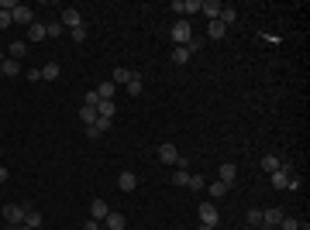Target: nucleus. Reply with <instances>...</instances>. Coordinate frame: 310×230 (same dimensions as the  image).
Masks as SVG:
<instances>
[{"label": "nucleus", "mask_w": 310, "mask_h": 230, "mask_svg": "<svg viewBox=\"0 0 310 230\" xmlns=\"http://www.w3.org/2000/svg\"><path fill=\"white\" fill-rule=\"evenodd\" d=\"M169 38L176 42V48H186V45H189V38H193V28H189V21H176V24L169 28Z\"/></svg>", "instance_id": "nucleus-1"}, {"label": "nucleus", "mask_w": 310, "mask_h": 230, "mask_svg": "<svg viewBox=\"0 0 310 230\" xmlns=\"http://www.w3.org/2000/svg\"><path fill=\"white\" fill-rule=\"evenodd\" d=\"M179 158H183V155H179L176 144H169V141L159 144V162H162V165H179Z\"/></svg>", "instance_id": "nucleus-2"}, {"label": "nucleus", "mask_w": 310, "mask_h": 230, "mask_svg": "<svg viewBox=\"0 0 310 230\" xmlns=\"http://www.w3.org/2000/svg\"><path fill=\"white\" fill-rule=\"evenodd\" d=\"M11 21H14V24L31 28V24H34V11H28V4H17V7L11 11Z\"/></svg>", "instance_id": "nucleus-3"}, {"label": "nucleus", "mask_w": 310, "mask_h": 230, "mask_svg": "<svg viewBox=\"0 0 310 230\" xmlns=\"http://www.w3.org/2000/svg\"><path fill=\"white\" fill-rule=\"evenodd\" d=\"M4 220H7V227H21V223H24V206L7 203V206H4Z\"/></svg>", "instance_id": "nucleus-4"}, {"label": "nucleus", "mask_w": 310, "mask_h": 230, "mask_svg": "<svg viewBox=\"0 0 310 230\" xmlns=\"http://www.w3.org/2000/svg\"><path fill=\"white\" fill-rule=\"evenodd\" d=\"M100 227H103V230H124L128 220H124V213H114V210H110V213L100 220Z\"/></svg>", "instance_id": "nucleus-5"}, {"label": "nucleus", "mask_w": 310, "mask_h": 230, "mask_svg": "<svg viewBox=\"0 0 310 230\" xmlns=\"http://www.w3.org/2000/svg\"><path fill=\"white\" fill-rule=\"evenodd\" d=\"M59 21H62V28H69V31H72V28H83V17H80V11H76V7H66Z\"/></svg>", "instance_id": "nucleus-6"}, {"label": "nucleus", "mask_w": 310, "mask_h": 230, "mask_svg": "<svg viewBox=\"0 0 310 230\" xmlns=\"http://www.w3.org/2000/svg\"><path fill=\"white\" fill-rule=\"evenodd\" d=\"M269 179H273V189H286V185H290V165L283 162V165H279L273 175H269Z\"/></svg>", "instance_id": "nucleus-7"}, {"label": "nucleus", "mask_w": 310, "mask_h": 230, "mask_svg": "<svg viewBox=\"0 0 310 230\" xmlns=\"http://www.w3.org/2000/svg\"><path fill=\"white\" fill-rule=\"evenodd\" d=\"M217 220H221L217 206H214V203H204V206H200V223H207V227H217Z\"/></svg>", "instance_id": "nucleus-8"}, {"label": "nucleus", "mask_w": 310, "mask_h": 230, "mask_svg": "<svg viewBox=\"0 0 310 230\" xmlns=\"http://www.w3.org/2000/svg\"><path fill=\"white\" fill-rule=\"evenodd\" d=\"M283 223V210L276 206V210H262V227H269V230H273V227H279Z\"/></svg>", "instance_id": "nucleus-9"}, {"label": "nucleus", "mask_w": 310, "mask_h": 230, "mask_svg": "<svg viewBox=\"0 0 310 230\" xmlns=\"http://www.w3.org/2000/svg\"><path fill=\"white\" fill-rule=\"evenodd\" d=\"M42 210H31V206H24V223L21 227H31V230H38V227H42Z\"/></svg>", "instance_id": "nucleus-10"}, {"label": "nucleus", "mask_w": 310, "mask_h": 230, "mask_svg": "<svg viewBox=\"0 0 310 230\" xmlns=\"http://www.w3.org/2000/svg\"><path fill=\"white\" fill-rule=\"evenodd\" d=\"M131 79H135V72L124 69V65H118V69H114V79H110V83H114V86H128Z\"/></svg>", "instance_id": "nucleus-11"}, {"label": "nucleus", "mask_w": 310, "mask_h": 230, "mask_svg": "<svg viewBox=\"0 0 310 230\" xmlns=\"http://www.w3.org/2000/svg\"><path fill=\"white\" fill-rule=\"evenodd\" d=\"M118 185L124 189V193H135V189H138V175L135 172H121L118 175Z\"/></svg>", "instance_id": "nucleus-12"}, {"label": "nucleus", "mask_w": 310, "mask_h": 230, "mask_svg": "<svg viewBox=\"0 0 310 230\" xmlns=\"http://www.w3.org/2000/svg\"><path fill=\"white\" fill-rule=\"evenodd\" d=\"M114 113H118L114 100H100V103H97V117H107V121H114Z\"/></svg>", "instance_id": "nucleus-13"}, {"label": "nucleus", "mask_w": 310, "mask_h": 230, "mask_svg": "<svg viewBox=\"0 0 310 230\" xmlns=\"http://www.w3.org/2000/svg\"><path fill=\"white\" fill-rule=\"evenodd\" d=\"M107 213H110V206H107L103 199H93V203H90V220H103Z\"/></svg>", "instance_id": "nucleus-14"}, {"label": "nucleus", "mask_w": 310, "mask_h": 230, "mask_svg": "<svg viewBox=\"0 0 310 230\" xmlns=\"http://www.w3.org/2000/svg\"><path fill=\"white\" fill-rule=\"evenodd\" d=\"M217 175H221V182H227V185H235V179H238V169H235V165H231V162H224Z\"/></svg>", "instance_id": "nucleus-15"}, {"label": "nucleus", "mask_w": 310, "mask_h": 230, "mask_svg": "<svg viewBox=\"0 0 310 230\" xmlns=\"http://www.w3.org/2000/svg\"><path fill=\"white\" fill-rule=\"evenodd\" d=\"M200 11H204L210 21H217V17H221V4H217V0H200Z\"/></svg>", "instance_id": "nucleus-16"}, {"label": "nucleus", "mask_w": 310, "mask_h": 230, "mask_svg": "<svg viewBox=\"0 0 310 230\" xmlns=\"http://www.w3.org/2000/svg\"><path fill=\"white\" fill-rule=\"evenodd\" d=\"M45 38H49V34H45V24H42V21H34V24L28 28V42H45Z\"/></svg>", "instance_id": "nucleus-17"}, {"label": "nucleus", "mask_w": 310, "mask_h": 230, "mask_svg": "<svg viewBox=\"0 0 310 230\" xmlns=\"http://www.w3.org/2000/svg\"><path fill=\"white\" fill-rule=\"evenodd\" d=\"M217 21H221V24H224V28H227V24H235V21H238V11H235V7H227V4H224V7H221V17H217Z\"/></svg>", "instance_id": "nucleus-18"}, {"label": "nucleus", "mask_w": 310, "mask_h": 230, "mask_svg": "<svg viewBox=\"0 0 310 230\" xmlns=\"http://www.w3.org/2000/svg\"><path fill=\"white\" fill-rule=\"evenodd\" d=\"M0 69H4V76H21V62H17V59H4V62H0Z\"/></svg>", "instance_id": "nucleus-19"}, {"label": "nucleus", "mask_w": 310, "mask_h": 230, "mask_svg": "<svg viewBox=\"0 0 310 230\" xmlns=\"http://www.w3.org/2000/svg\"><path fill=\"white\" fill-rule=\"evenodd\" d=\"M114 93H118V86H114V83H110V79H107V83H100V86H97V96H100V100H114Z\"/></svg>", "instance_id": "nucleus-20"}, {"label": "nucleus", "mask_w": 310, "mask_h": 230, "mask_svg": "<svg viewBox=\"0 0 310 230\" xmlns=\"http://www.w3.org/2000/svg\"><path fill=\"white\" fill-rule=\"evenodd\" d=\"M207 34H210V38H217V42H221V38L227 34V28H224L221 21H210V24H207Z\"/></svg>", "instance_id": "nucleus-21"}, {"label": "nucleus", "mask_w": 310, "mask_h": 230, "mask_svg": "<svg viewBox=\"0 0 310 230\" xmlns=\"http://www.w3.org/2000/svg\"><path fill=\"white\" fill-rule=\"evenodd\" d=\"M42 79H49V83H55V79H59V65H55V62L42 65Z\"/></svg>", "instance_id": "nucleus-22"}, {"label": "nucleus", "mask_w": 310, "mask_h": 230, "mask_svg": "<svg viewBox=\"0 0 310 230\" xmlns=\"http://www.w3.org/2000/svg\"><path fill=\"white\" fill-rule=\"evenodd\" d=\"M80 121H83L86 127H90V124H97V107H83V110H80Z\"/></svg>", "instance_id": "nucleus-23"}, {"label": "nucleus", "mask_w": 310, "mask_h": 230, "mask_svg": "<svg viewBox=\"0 0 310 230\" xmlns=\"http://www.w3.org/2000/svg\"><path fill=\"white\" fill-rule=\"evenodd\" d=\"M207 189H210V196H214V199H221V196H224V193H227V189H231V185H227V182H221V179H217V182H210V185H207Z\"/></svg>", "instance_id": "nucleus-24"}, {"label": "nucleus", "mask_w": 310, "mask_h": 230, "mask_svg": "<svg viewBox=\"0 0 310 230\" xmlns=\"http://www.w3.org/2000/svg\"><path fill=\"white\" fill-rule=\"evenodd\" d=\"M279 165H283V162H279L276 155H262V169H265V172H276Z\"/></svg>", "instance_id": "nucleus-25"}, {"label": "nucleus", "mask_w": 310, "mask_h": 230, "mask_svg": "<svg viewBox=\"0 0 310 230\" xmlns=\"http://www.w3.org/2000/svg\"><path fill=\"white\" fill-rule=\"evenodd\" d=\"M62 31H66V28H62V21H49V24H45V34H49V38H59Z\"/></svg>", "instance_id": "nucleus-26"}, {"label": "nucleus", "mask_w": 310, "mask_h": 230, "mask_svg": "<svg viewBox=\"0 0 310 230\" xmlns=\"http://www.w3.org/2000/svg\"><path fill=\"white\" fill-rule=\"evenodd\" d=\"M262 227V210H248V230H258Z\"/></svg>", "instance_id": "nucleus-27"}, {"label": "nucleus", "mask_w": 310, "mask_h": 230, "mask_svg": "<svg viewBox=\"0 0 310 230\" xmlns=\"http://www.w3.org/2000/svg\"><path fill=\"white\" fill-rule=\"evenodd\" d=\"M172 62H176V65H186V62H189V52H186V48H172Z\"/></svg>", "instance_id": "nucleus-28"}, {"label": "nucleus", "mask_w": 310, "mask_h": 230, "mask_svg": "<svg viewBox=\"0 0 310 230\" xmlns=\"http://www.w3.org/2000/svg\"><path fill=\"white\" fill-rule=\"evenodd\" d=\"M200 11V0H183V17L186 14H197Z\"/></svg>", "instance_id": "nucleus-29"}, {"label": "nucleus", "mask_w": 310, "mask_h": 230, "mask_svg": "<svg viewBox=\"0 0 310 230\" xmlns=\"http://www.w3.org/2000/svg\"><path fill=\"white\" fill-rule=\"evenodd\" d=\"M124 90H128L131 96H138V93H141V76H135V79H131V83H128Z\"/></svg>", "instance_id": "nucleus-30"}, {"label": "nucleus", "mask_w": 310, "mask_h": 230, "mask_svg": "<svg viewBox=\"0 0 310 230\" xmlns=\"http://www.w3.org/2000/svg\"><path fill=\"white\" fill-rule=\"evenodd\" d=\"M24 48H28L24 42H14V45H11V59H17V62H21V55H24Z\"/></svg>", "instance_id": "nucleus-31"}, {"label": "nucleus", "mask_w": 310, "mask_h": 230, "mask_svg": "<svg viewBox=\"0 0 310 230\" xmlns=\"http://www.w3.org/2000/svg\"><path fill=\"white\" fill-rule=\"evenodd\" d=\"M172 182H176V185H186V182H189V172H186V169H176Z\"/></svg>", "instance_id": "nucleus-32"}, {"label": "nucleus", "mask_w": 310, "mask_h": 230, "mask_svg": "<svg viewBox=\"0 0 310 230\" xmlns=\"http://www.w3.org/2000/svg\"><path fill=\"white\" fill-rule=\"evenodd\" d=\"M189 189H193V193H197V189H207V182L200 179V175H189V182H186Z\"/></svg>", "instance_id": "nucleus-33"}, {"label": "nucleus", "mask_w": 310, "mask_h": 230, "mask_svg": "<svg viewBox=\"0 0 310 230\" xmlns=\"http://www.w3.org/2000/svg\"><path fill=\"white\" fill-rule=\"evenodd\" d=\"M69 38H72V42H83V38H86V28H72Z\"/></svg>", "instance_id": "nucleus-34"}, {"label": "nucleus", "mask_w": 310, "mask_h": 230, "mask_svg": "<svg viewBox=\"0 0 310 230\" xmlns=\"http://www.w3.org/2000/svg\"><path fill=\"white\" fill-rule=\"evenodd\" d=\"M200 45H204L200 38H189V45H186V52H189V55H193V52H200Z\"/></svg>", "instance_id": "nucleus-35"}, {"label": "nucleus", "mask_w": 310, "mask_h": 230, "mask_svg": "<svg viewBox=\"0 0 310 230\" xmlns=\"http://www.w3.org/2000/svg\"><path fill=\"white\" fill-rule=\"evenodd\" d=\"M90 127H97V131H100V134H103V131H107V127H110V121H107V117H97V124H90Z\"/></svg>", "instance_id": "nucleus-36"}, {"label": "nucleus", "mask_w": 310, "mask_h": 230, "mask_svg": "<svg viewBox=\"0 0 310 230\" xmlns=\"http://www.w3.org/2000/svg\"><path fill=\"white\" fill-rule=\"evenodd\" d=\"M169 11H172V14H179V21H183V0H172Z\"/></svg>", "instance_id": "nucleus-37"}, {"label": "nucleus", "mask_w": 310, "mask_h": 230, "mask_svg": "<svg viewBox=\"0 0 310 230\" xmlns=\"http://www.w3.org/2000/svg\"><path fill=\"white\" fill-rule=\"evenodd\" d=\"M42 79V69H28V83H38Z\"/></svg>", "instance_id": "nucleus-38"}, {"label": "nucleus", "mask_w": 310, "mask_h": 230, "mask_svg": "<svg viewBox=\"0 0 310 230\" xmlns=\"http://www.w3.org/2000/svg\"><path fill=\"white\" fill-rule=\"evenodd\" d=\"M11 24H14L11 14H7V11H0V28H11Z\"/></svg>", "instance_id": "nucleus-39"}, {"label": "nucleus", "mask_w": 310, "mask_h": 230, "mask_svg": "<svg viewBox=\"0 0 310 230\" xmlns=\"http://www.w3.org/2000/svg\"><path fill=\"white\" fill-rule=\"evenodd\" d=\"M279 227H283V230H296L300 223H296V220H286V216H283V223H279Z\"/></svg>", "instance_id": "nucleus-40"}, {"label": "nucleus", "mask_w": 310, "mask_h": 230, "mask_svg": "<svg viewBox=\"0 0 310 230\" xmlns=\"http://www.w3.org/2000/svg\"><path fill=\"white\" fill-rule=\"evenodd\" d=\"M83 230H103V227H100V220H86V223H83Z\"/></svg>", "instance_id": "nucleus-41"}, {"label": "nucleus", "mask_w": 310, "mask_h": 230, "mask_svg": "<svg viewBox=\"0 0 310 230\" xmlns=\"http://www.w3.org/2000/svg\"><path fill=\"white\" fill-rule=\"evenodd\" d=\"M7 175H11V172H7L4 165H0V185H4V182H7Z\"/></svg>", "instance_id": "nucleus-42"}, {"label": "nucleus", "mask_w": 310, "mask_h": 230, "mask_svg": "<svg viewBox=\"0 0 310 230\" xmlns=\"http://www.w3.org/2000/svg\"><path fill=\"white\" fill-rule=\"evenodd\" d=\"M197 230H214V227H207V223H200V227H197Z\"/></svg>", "instance_id": "nucleus-43"}, {"label": "nucleus", "mask_w": 310, "mask_h": 230, "mask_svg": "<svg viewBox=\"0 0 310 230\" xmlns=\"http://www.w3.org/2000/svg\"><path fill=\"white\" fill-rule=\"evenodd\" d=\"M296 230H310V227H307V223H303V227H296Z\"/></svg>", "instance_id": "nucleus-44"}, {"label": "nucleus", "mask_w": 310, "mask_h": 230, "mask_svg": "<svg viewBox=\"0 0 310 230\" xmlns=\"http://www.w3.org/2000/svg\"><path fill=\"white\" fill-rule=\"evenodd\" d=\"M17 230H31V227H17Z\"/></svg>", "instance_id": "nucleus-45"}, {"label": "nucleus", "mask_w": 310, "mask_h": 230, "mask_svg": "<svg viewBox=\"0 0 310 230\" xmlns=\"http://www.w3.org/2000/svg\"><path fill=\"white\" fill-rule=\"evenodd\" d=\"M0 76H4V69H0Z\"/></svg>", "instance_id": "nucleus-46"}]
</instances>
